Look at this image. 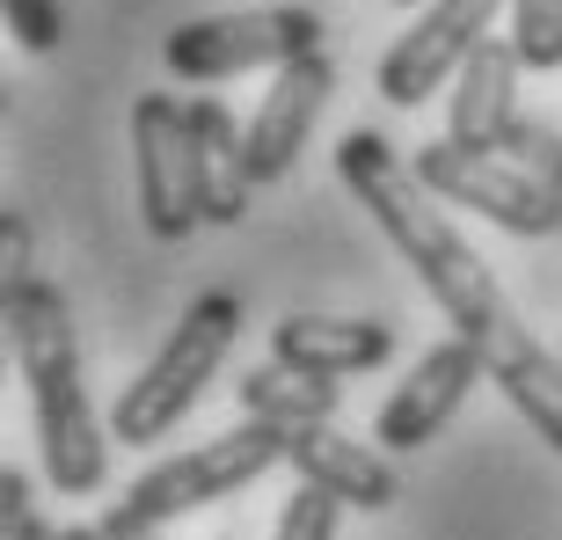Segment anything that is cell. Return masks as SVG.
I'll return each mask as SVG.
<instances>
[{
	"label": "cell",
	"instance_id": "cb8c5ba5",
	"mask_svg": "<svg viewBox=\"0 0 562 540\" xmlns=\"http://www.w3.org/2000/svg\"><path fill=\"white\" fill-rule=\"evenodd\" d=\"M59 540H103V526H59Z\"/></svg>",
	"mask_w": 562,
	"mask_h": 540
},
{
	"label": "cell",
	"instance_id": "3957f363",
	"mask_svg": "<svg viewBox=\"0 0 562 540\" xmlns=\"http://www.w3.org/2000/svg\"><path fill=\"white\" fill-rule=\"evenodd\" d=\"M234 336H241V300L234 292H205V300H190L176 336L161 344V358L146 365L139 380H125V395L110 409V438H125V446H154L198 409L205 395V380L227 365Z\"/></svg>",
	"mask_w": 562,
	"mask_h": 540
},
{
	"label": "cell",
	"instance_id": "603a6c76",
	"mask_svg": "<svg viewBox=\"0 0 562 540\" xmlns=\"http://www.w3.org/2000/svg\"><path fill=\"white\" fill-rule=\"evenodd\" d=\"M8 540H59V526H44L37 511H30V519H22V526H15V533H8Z\"/></svg>",
	"mask_w": 562,
	"mask_h": 540
},
{
	"label": "cell",
	"instance_id": "5b68a950",
	"mask_svg": "<svg viewBox=\"0 0 562 540\" xmlns=\"http://www.w3.org/2000/svg\"><path fill=\"white\" fill-rule=\"evenodd\" d=\"M307 52H322V15L292 0V8H241V15H205L168 30L161 66L176 81L205 88V81H227V74H249V66L307 59Z\"/></svg>",
	"mask_w": 562,
	"mask_h": 540
},
{
	"label": "cell",
	"instance_id": "6da1fadb",
	"mask_svg": "<svg viewBox=\"0 0 562 540\" xmlns=\"http://www.w3.org/2000/svg\"><path fill=\"white\" fill-rule=\"evenodd\" d=\"M336 183L351 190L358 205L373 212V227L395 241V256L417 270V285L438 300V314L453 322V336H468L482 358H490V380H497L512 409L533 424V438H548L562 453V358H548L533 344L504 285L490 278L468 241L453 234V220L431 205V190L417 183V168L402 161L380 132H344L336 139Z\"/></svg>",
	"mask_w": 562,
	"mask_h": 540
},
{
	"label": "cell",
	"instance_id": "d4e9b609",
	"mask_svg": "<svg viewBox=\"0 0 562 540\" xmlns=\"http://www.w3.org/2000/svg\"><path fill=\"white\" fill-rule=\"evenodd\" d=\"M395 8H417V0H395Z\"/></svg>",
	"mask_w": 562,
	"mask_h": 540
},
{
	"label": "cell",
	"instance_id": "ba28073f",
	"mask_svg": "<svg viewBox=\"0 0 562 540\" xmlns=\"http://www.w3.org/2000/svg\"><path fill=\"white\" fill-rule=\"evenodd\" d=\"M504 8H512V0H424V15L387 44V59H380V74H373L380 103H395V110L431 103L438 88L475 59V44L490 37V22H497Z\"/></svg>",
	"mask_w": 562,
	"mask_h": 540
},
{
	"label": "cell",
	"instance_id": "7c38bea8",
	"mask_svg": "<svg viewBox=\"0 0 562 540\" xmlns=\"http://www.w3.org/2000/svg\"><path fill=\"white\" fill-rule=\"evenodd\" d=\"M271 358L314 380L373 373V365L395 358V329L387 322H336V314H285L271 329Z\"/></svg>",
	"mask_w": 562,
	"mask_h": 540
},
{
	"label": "cell",
	"instance_id": "44dd1931",
	"mask_svg": "<svg viewBox=\"0 0 562 540\" xmlns=\"http://www.w3.org/2000/svg\"><path fill=\"white\" fill-rule=\"evenodd\" d=\"M30 519V475L22 468H0V533H15Z\"/></svg>",
	"mask_w": 562,
	"mask_h": 540
},
{
	"label": "cell",
	"instance_id": "9c48e42d",
	"mask_svg": "<svg viewBox=\"0 0 562 540\" xmlns=\"http://www.w3.org/2000/svg\"><path fill=\"white\" fill-rule=\"evenodd\" d=\"M475 373H490V358H482L468 336H446L438 351H424L417 365H409V380H402L395 395L380 402L373 438L387 446V453H417V446H431V438L453 424L460 402L475 395Z\"/></svg>",
	"mask_w": 562,
	"mask_h": 540
},
{
	"label": "cell",
	"instance_id": "7a4b0ae2",
	"mask_svg": "<svg viewBox=\"0 0 562 540\" xmlns=\"http://www.w3.org/2000/svg\"><path fill=\"white\" fill-rule=\"evenodd\" d=\"M8 351H15V373L30 387V409H37V446H44L52 490L59 497H95L110 475V446L95 409H88L81 344H74V314H66L59 285L30 278V285L8 292Z\"/></svg>",
	"mask_w": 562,
	"mask_h": 540
},
{
	"label": "cell",
	"instance_id": "52a82bcc",
	"mask_svg": "<svg viewBox=\"0 0 562 540\" xmlns=\"http://www.w3.org/2000/svg\"><path fill=\"white\" fill-rule=\"evenodd\" d=\"M132 183H139V220L154 241H190L205 227L198 168H190V103L161 88H146L132 103Z\"/></svg>",
	"mask_w": 562,
	"mask_h": 540
},
{
	"label": "cell",
	"instance_id": "8fae6325",
	"mask_svg": "<svg viewBox=\"0 0 562 540\" xmlns=\"http://www.w3.org/2000/svg\"><path fill=\"white\" fill-rule=\"evenodd\" d=\"M285 468L300 482H314V490H329L336 504H358V511H387V504L402 497V475L387 468V453H373V446H358V438L329 431V424L292 431Z\"/></svg>",
	"mask_w": 562,
	"mask_h": 540
},
{
	"label": "cell",
	"instance_id": "d6986e66",
	"mask_svg": "<svg viewBox=\"0 0 562 540\" xmlns=\"http://www.w3.org/2000/svg\"><path fill=\"white\" fill-rule=\"evenodd\" d=\"M336 511H344V504H336L329 490L300 482V497L278 511V533H271V540H336Z\"/></svg>",
	"mask_w": 562,
	"mask_h": 540
},
{
	"label": "cell",
	"instance_id": "7402d4cb",
	"mask_svg": "<svg viewBox=\"0 0 562 540\" xmlns=\"http://www.w3.org/2000/svg\"><path fill=\"white\" fill-rule=\"evenodd\" d=\"M95 526H103V540H161V526L146 519V511H132V504H110Z\"/></svg>",
	"mask_w": 562,
	"mask_h": 540
},
{
	"label": "cell",
	"instance_id": "ac0fdd59",
	"mask_svg": "<svg viewBox=\"0 0 562 540\" xmlns=\"http://www.w3.org/2000/svg\"><path fill=\"white\" fill-rule=\"evenodd\" d=\"M8 8V37L22 44V52H59V37H66V8L59 0H0Z\"/></svg>",
	"mask_w": 562,
	"mask_h": 540
},
{
	"label": "cell",
	"instance_id": "277c9868",
	"mask_svg": "<svg viewBox=\"0 0 562 540\" xmlns=\"http://www.w3.org/2000/svg\"><path fill=\"white\" fill-rule=\"evenodd\" d=\"M285 446H292V431L241 416L227 438H205V446H190V453L146 468V475L132 482L125 504H132V511H146L154 526H168V519L205 511V504H220V497H241L256 475H271L278 460H285Z\"/></svg>",
	"mask_w": 562,
	"mask_h": 540
},
{
	"label": "cell",
	"instance_id": "5bb4252c",
	"mask_svg": "<svg viewBox=\"0 0 562 540\" xmlns=\"http://www.w3.org/2000/svg\"><path fill=\"white\" fill-rule=\"evenodd\" d=\"M519 52L504 37H482L475 59L453 74V132L446 139L482 146V154H504V132L519 125Z\"/></svg>",
	"mask_w": 562,
	"mask_h": 540
},
{
	"label": "cell",
	"instance_id": "8992f818",
	"mask_svg": "<svg viewBox=\"0 0 562 540\" xmlns=\"http://www.w3.org/2000/svg\"><path fill=\"white\" fill-rule=\"evenodd\" d=\"M417 183L431 190L438 205H475L490 227L504 234H555L562 227V198L533 176L526 161L512 154H482V146H460V139H431L417 146Z\"/></svg>",
	"mask_w": 562,
	"mask_h": 540
},
{
	"label": "cell",
	"instance_id": "4fadbf2b",
	"mask_svg": "<svg viewBox=\"0 0 562 540\" xmlns=\"http://www.w3.org/2000/svg\"><path fill=\"white\" fill-rule=\"evenodd\" d=\"M190 168H198V212H205V227H241V212H249V125H234L227 110L198 95L190 103Z\"/></svg>",
	"mask_w": 562,
	"mask_h": 540
},
{
	"label": "cell",
	"instance_id": "9a60e30c",
	"mask_svg": "<svg viewBox=\"0 0 562 540\" xmlns=\"http://www.w3.org/2000/svg\"><path fill=\"white\" fill-rule=\"evenodd\" d=\"M234 402L241 416L256 424H278V431H307V424H329L336 416V380H314V373H292V365H256V373L234 380Z\"/></svg>",
	"mask_w": 562,
	"mask_h": 540
},
{
	"label": "cell",
	"instance_id": "e0dca14e",
	"mask_svg": "<svg viewBox=\"0 0 562 540\" xmlns=\"http://www.w3.org/2000/svg\"><path fill=\"white\" fill-rule=\"evenodd\" d=\"M504 154H512V161H526L562 198V132L548 125V117H519V125L504 132Z\"/></svg>",
	"mask_w": 562,
	"mask_h": 540
},
{
	"label": "cell",
	"instance_id": "2e32d148",
	"mask_svg": "<svg viewBox=\"0 0 562 540\" xmlns=\"http://www.w3.org/2000/svg\"><path fill=\"white\" fill-rule=\"evenodd\" d=\"M512 52L526 74H555L562 66V0H512Z\"/></svg>",
	"mask_w": 562,
	"mask_h": 540
},
{
	"label": "cell",
	"instance_id": "ffe728a7",
	"mask_svg": "<svg viewBox=\"0 0 562 540\" xmlns=\"http://www.w3.org/2000/svg\"><path fill=\"white\" fill-rule=\"evenodd\" d=\"M30 278H37V270H30V220L8 212V220H0V285L15 292V285H30Z\"/></svg>",
	"mask_w": 562,
	"mask_h": 540
},
{
	"label": "cell",
	"instance_id": "30bf717a",
	"mask_svg": "<svg viewBox=\"0 0 562 540\" xmlns=\"http://www.w3.org/2000/svg\"><path fill=\"white\" fill-rule=\"evenodd\" d=\"M329 88H336V66L322 59V52L271 66V88H263V103H256V117H249V176L256 183L292 176L314 117H322V103H329Z\"/></svg>",
	"mask_w": 562,
	"mask_h": 540
}]
</instances>
